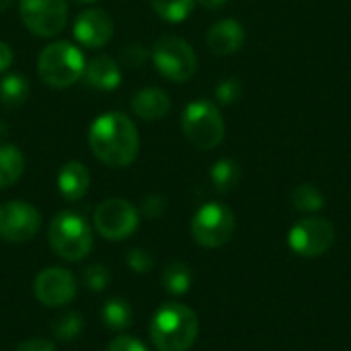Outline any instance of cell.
Listing matches in <instances>:
<instances>
[{"instance_id":"1","label":"cell","mask_w":351,"mask_h":351,"mask_svg":"<svg viewBox=\"0 0 351 351\" xmlns=\"http://www.w3.org/2000/svg\"><path fill=\"white\" fill-rule=\"evenodd\" d=\"M88 146L93 154L107 167L123 169L136 160L140 138L134 121L128 115L111 111L93 121L88 130Z\"/></svg>"},{"instance_id":"2","label":"cell","mask_w":351,"mask_h":351,"mask_svg":"<svg viewBox=\"0 0 351 351\" xmlns=\"http://www.w3.org/2000/svg\"><path fill=\"white\" fill-rule=\"evenodd\" d=\"M197 333V315L181 302L162 304L150 321V339L158 351H189Z\"/></svg>"},{"instance_id":"3","label":"cell","mask_w":351,"mask_h":351,"mask_svg":"<svg viewBox=\"0 0 351 351\" xmlns=\"http://www.w3.org/2000/svg\"><path fill=\"white\" fill-rule=\"evenodd\" d=\"M47 241L51 251L66 261H82L93 249V230L76 212H60L53 216Z\"/></svg>"},{"instance_id":"4","label":"cell","mask_w":351,"mask_h":351,"mask_svg":"<svg viewBox=\"0 0 351 351\" xmlns=\"http://www.w3.org/2000/svg\"><path fill=\"white\" fill-rule=\"evenodd\" d=\"M84 66L86 62L82 51L68 41L49 43L47 47H43L37 62L41 80L53 88H68L78 82L84 74Z\"/></svg>"},{"instance_id":"5","label":"cell","mask_w":351,"mask_h":351,"mask_svg":"<svg viewBox=\"0 0 351 351\" xmlns=\"http://www.w3.org/2000/svg\"><path fill=\"white\" fill-rule=\"evenodd\" d=\"M181 128L185 138L199 150H214L224 140V119L210 101H193L185 107Z\"/></svg>"},{"instance_id":"6","label":"cell","mask_w":351,"mask_h":351,"mask_svg":"<svg viewBox=\"0 0 351 351\" xmlns=\"http://www.w3.org/2000/svg\"><path fill=\"white\" fill-rule=\"evenodd\" d=\"M152 62L171 82H187L197 72V56L193 47L177 35L156 39L152 47Z\"/></svg>"},{"instance_id":"7","label":"cell","mask_w":351,"mask_h":351,"mask_svg":"<svg viewBox=\"0 0 351 351\" xmlns=\"http://www.w3.org/2000/svg\"><path fill=\"white\" fill-rule=\"evenodd\" d=\"M234 214L228 206L212 202L202 206L191 220V234L206 249L224 247L234 234Z\"/></svg>"},{"instance_id":"8","label":"cell","mask_w":351,"mask_h":351,"mask_svg":"<svg viewBox=\"0 0 351 351\" xmlns=\"http://www.w3.org/2000/svg\"><path fill=\"white\" fill-rule=\"evenodd\" d=\"M97 232L107 241H123L132 237L140 224L138 210L121 197H109L101 202L93 214Z\"/></svg>"},{"instance_id":"9","label":"cell","mask_w":351,"mask_h":351,"mask_svg":"<svg viewBox=\"0 0 351 351\" xmlns=\"http://www.w3.org/2000/svg\"><path fill=\"white\" fill-rule=\"evenodd\" d=\"M335 243V228L325 218H302L288 232L290 249L306 259H315L325 255Z\"/></svg>"},{"instance_id":"10","label":"cell","mask_w":351,"mask_h":351,"mask_svg":"<svg viewBox=\"0 0 351 351\" xmlns=\"http://www.w3.org/2000/svg\"><path fill=\"white\" fill-rule=\"evenodd\" d=\"M19 12L25 27L37 37L58 35L68 21L66 0H21Z\"/></svg>"},{"instance_id":"11","label":"cell","mask_w":351,"mask_h":351,"mask_svg":"<svg viewBox=\"0 0 351 351\" xmlns=\"http://www.w3.org/2000/svg\"><path fill=\"white\" fill-rule=\"evenodd\" d=\"M41 226L39 212L27 202H6L0 206V239L6 243H27Z\"/></svg>"},{"instance_id":"12","label":"cell","mask_w":351,"mask_h":351,"mask_svg":"<svg viewBox=\"0 0 351 351\" xmlns=\"http://www.w3.org/2000/svg\"><path fill=\"white\" fill-rule=\"evenodd\" d=\"M33 292L35 298L43 306H64L74 300L76 296V280L68 269L62 267H47L37 274L33 282Z\"/></svg>"},{"instance_id":"13","label":"cell","mask_w":351,"mask_h":351,"mask_svg":"<svg viewBox=\"0 0 351 351\" xmlns=\"http://www.w3.org/2000/svg\"><path fill=\"white\" fill-rule=\"evenodd\" d=\"M74 37L78 43L90 49H99L107 45L113 37V21L101 8L82 10L74 23Z\"/></svg>"},{"instance_id":"14","label":"cell","mask_w":351,"mask_h":351,"mask_svg":"<svg viewBox=\"0 0 351 351\" xmlns=\"http://www.w3.org/2000/svg\"><path fill=\"white\" fill-rule=\"evenodd\" d=\"M245 27L234 19L218 21L206 35L208 49L216 56H232L245 45Z\"/></svg>"},{"instance_id":"15","label":"cell","mask_w":351,"mask_h":351,"mask_svg":"<svg viewBox=\"0 0 351 351\" xmlns=\"http://www.w3.org/2000/svg\"><path fill=\"white\" fill-rule=\"evenodd\" d=\"M84 82L97 90H113L121 82V70L109 56H97L84 66Z\"/></svg>"},{"instance_id":"16","label":"cell","mask_w":351,"mask_h":351,"mask_svg":"<svg viewBox=\"0 0 351 351\" xmlns=\"http://www.w3.org/2000/svg\"><path fill=\"white\" fill-rule=\"evenodd\" d=\"M90 185V175L88 169L78 162V160H70L60 169L58 175V189L60 195L68 202H78L86 195Z\"/></svg>"},{"instance_id":"17","label":"cell","mask_w":351,"mask_h":351,"mask_svg":"<svg viewBox=\"0 0 351 351\" xmlns=\"http://www.w3.org/2000/svg\"><path fill=\"white\" fill-rule=\"evenodd\" d=\"M132 111L140 119L156 121L171 111V99L162 88H142L132 99Z\"/></svg>"},{"instance_id":"18","label":"cell","mask_w":351,"mask_h":351,"mask_svg":"<svg viewBox=\"0 0 351 351\" xmlns=\"http://www.w3.org/2000/svg\"><path fill=\"white\" fill-rule=\"evenodd\" d=\"M25 171V156L12 144H0V189L14 185Z\"/></svg>"},{"instance_id":"19","label":"cell","mask_w":351,"mask_h":351,"mask_svg":"<svg viewBox=\"0 0 351 351\" xmlns=\"http://www.w3.org/2000/svg\"><path fill=\"white\" fill-rule=\"evenodd\" d=\"M160 282L165 286V290L169 294H175V296H183L189 292L191 284H193V276H191V269L189 265L181 263V261H173L165 267L162 276H160Z\"/></svg>"},{"instance_id":"20","label":"cell","mask_w":351,"mask_h":351,"mask_svg":"<svg viewBox=\"0 0 351 351\" xmlns=\"http://www.w3.org/2000/svg\"><path fill=\"white\" fill-rule=\"evenodd\" d=\"M101 317H103V323L111 331H123V329H128L132 325L134 311H132L128 300H123V298H109L103 304V308H101Z\"/></svg>"},{"instance_id":"21","label":"cell","mask_w":351,"mask_h":351,"mask_svg":"<svg viewBox=\"0 0 351 351\" xmlns=\"http://www.w3.org/2000/svg\"><path fill=\"white\" fill-rule=\"evenodd\" d=\"M29 97V82L23 74H10L0 82V103L8 109L21 107Z\"/></svg>"},{"instance_id":"22","label":"cell","mask_w":351,"mask_h":351,"mask_svg":"<svg viewBox=\"0 0 351 351\" xmlns=\"http://www.w3.org/2000/svg\"><path fill=\"white\" fill-rule=\"evenodd\" d=\"M212 183L216 187V191L226 193L230 189H234L241 181V167L232 160V158H220L212 171H210Z\"/></svg>"},{"instance_id":"23","label":"cell","mask_w":351,"mask_h":351,"mask_svg":"<svg viewBox=\"0 0 351 351\" xmlns=\"http://www.w3.org/2000/svg\"><path fill=\"white\" fill-rule=\"evenodd\" d=\"M292 204H294V208L296 210H300V212H308V214H315V212H319V210H323V206H325V195H323V191L317 187V185H313V183H302V185H298L294 191H292Z\"/></svg>"},{"instance_id":"24","label":"cell","mask_w":351,"mask_h":351,"mask_svg":"<svg viewBox=\"0 0 351 351\" xmlns=\"http://www.w3.org/2000/svg\"><path fill=\"white\" fill-rule=\"evenodd\" d=\"M154 12L167 23H183L195 8V0H152Z\"/></svg>"},{"instance_id":"25","label":"cell","mask_w":351,"mask_h":351,"mask_svg":"<svg viewBox=\"0 0 351 351\" xmlns=\"http://www.w3.org/2000/svg\"><path fill=\"white\" fill-rule=\"evenodd\" d=\"M82 327H84L82 317L78 313H74V311H68V313H64V315H60V317L53 319L51 333L60 341H74L80 335Z\"/></svg>"},{"instance_id":"26","label":"cell","mask_w":351,"mask_h":351,"mask_svg":"<svg viewBox=\"0 0 351 351\" xmlns=\"http://www.w3.org/2000/svg\"><path fill=\"white\" fill-rule=\"evenodd\" d=\"M84 284L90 292H103L109 286V269L105 265H90L84 269Z\"/></svg>"},{"instance_id":"27","label":"cell","mask_w":351,"mask_h":351,"mask_svg":"<svg viewBox=\"0 0 351 351\" xmlns=\"http://www.w3.org/2000/svg\"><path fill=\"white\" fill-rule=\"evenodd\" d=\"M241 82L237 78H226V80H220V84L216 86V99L222 103V105H232L241 99Z\"/></svg>"},{"instance_id":"28","label":"cell","mask_w":351,"mask_h":351,"mask_svg":"<svg viewBox=\"0 0 351 351\" xmlns=\"http://www.w3.org/2000/svg\"><path fill=\"white\" fill-rule=\"evenodd\" d=\"M125 263H128V267H130L132 271H136V274H140V276L152 269V257H150V253L144 251V249H138V247L128 251Z\"/></svg>"},{"instance_id":"29","label":"cell","mask_w":351,"mask_h":351,"mask_svg":"<svg viewBox=\"0 0 351 351\" xmlns=\"http://www.w3.org/2000/svg\"><path fill=\"white\" fill-rule=\"evenodd\" d=\"M167 210V199L162 195H146L142 199V214L146 218H160Z\"/></svg>"},{"instance_id":"30","label":"cell","mask_w":351,"mask_h":351,"mask_svg":"<svg viewBox=\"0 0 351 351\" xmlns=\"http://www.w3.org/2000/svg\"><path fill=\"white\" fill-rule=\"evenodd\" d=\"M121 56H123V62H125L128 66L138 68V66H142L144 60L148 58V51H146V47H144L142 43H130V45L123 47Z\"/></svg>"},{"instance_id":"31","label":"cell","mask_w":351,"mask_h":351,"mask_svg":"<svg viewBox=\"0 0 351 351\" xmlns=\"http://www.w3.org/2000/svg\"><path fill=\"white\" fill-rule=\"evenodd\" d=\"M107 351H148L146 346L134 337H128V335H121V337H115L109 346Z\"/></svg>"},{"instance_id":"32","label":"cell","mask_w":351,"mask_h":351,"mask_svg":"<svg viewBox=\"0 0 351 351\" xmlns=\"http://www.w3.org/2000/svg\"><path fill=\"white\" fill-rule=\"evenodd\" d=\"M14 351H56V346L49 339L43 337H35V339H27L23 341Z\"/></svg>"},{"instance_id":"33","label":"cell","mask_w":351,"mask_h":351,"mask_svg":"<svg viewBox=\"0 0 351 351\" xmlns=\"http://www.w3.org/2000/svg\"><path fill=\"white\" fill-rule=\"evenodd\" d=\"M10 64H12V49H10L8 43L0 41V72L8 70Z\"/></svg>"},{"instance_id":"34","label":"cell","mask_w":351,"mask_h":351,"mask_svg":"<svg viewBox=\"0 0 351 351\" xmlns=\"http://www.w3.org/2000/svg\"><path fill=\"white\" fill-rule=\"evenodd\" d=\"M195 2L202 4V6L208 8V10H218V8H222V6L228 4V0H195Z\"/></svg>"},{"instance_id":"35","label":"cell","mask_w":351,"mask_h":351,"mask_svg":"<svg viewBox=\"0 0 351 351\" xmlns=\"http://www.w3.org/2000/svg\"><path fill=\"white\" fill-rule=\"evenodd\" d=\"M10 4H12V0H0V12H2V10H6Z\"/></svg>"},{"instance_id":"36","label":"cell","mask_w":351,"mask_h":351,"mask_svg":"<svg viewBox=\"0 0 351 351\" xmlns=\"http://www.w3.org/2000/svg\"><path fill=\"white\" fill-rule=\"evenodd\" d=\"M74 2H80V4H90V2H95V0H74Z\"/></svg>"}]
</instances>
